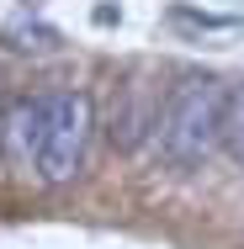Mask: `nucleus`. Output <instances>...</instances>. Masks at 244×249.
I'll return each instance as SVG.
<instances>
[{
  "label": "nucleus",
  "instance_id": "f257e3e1",
  "mask_svg": "<svg viewBox=\"0 0 244 249\" xmlns=\"http://www.w3.org/2000/svg\"><path fill=\"white\" fill-rule=\"evenodd\" d=\"M223 106H228V90H223L218 80H207V74L181 80V85L165 96L159 117H154L159 154H165L175 170L202 164L207 154L218 149V138H223Z\"/></svg>",
  "mask_w": 244,
  "mask_h": 249
},
{
  "label": "nucleus",
  "instance_id": "f03ea898",
  "mask_svg": "<svg viewBox=\"0 0 244 249\" xmlns=\"http://www.w3.org/2000/svg\"><path fill=\"white\" fill-rule=\"evenodd\" d=\"M91 96L80 90H58L43 96V149H38V175L48 186H69L85 164V143H91Z\"/></svg>",
  "mask_w": 244,
  "mask_h": 249
},
{
  "label": "nucleus",
  "instance_id": "7ed1b4c3",
  "mask_svg": "<svg viewBox=\"0 0 244 249\" xmlns=\"http://www.w3.org/2000/svg\"><path fill=\"white\" fill-rule=\"evenodd\" d=\"M5 143H11V159L38 170V149H43V101H21L5 122Z\"/></svg>",
  "mask_w": 244,
  "mask_h": 249
},
{
  "label": "nucleus",
  "instance_id": "20e7f679",
  "mask_svg": "<svg viewBox=\"0 0 244 249\" xmlns=\"http://www.w3.org/2000/svg\"><path fill=\"white\" fill-rule=\"evenodd\" d=\"M223 143H228L234 159L244 164V85L228 90V106H223Z\"/></svg>",
  "mask_w": 244,
  "mask_h": 249
}]
</instances>
